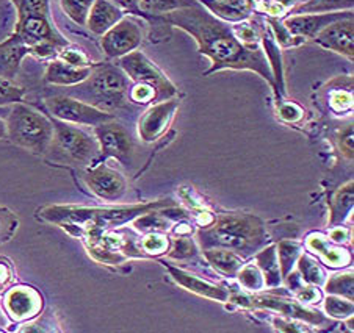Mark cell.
<instances>
[{"label": "cell", "instance_id": "obj_1", "mask_svg": "<svg viewBox=\"0 0 354 333\" xmlns=\"http://www.w3.org/2000/svg\"><path fill=\"white\" fill-rule=\"evenodd\" d=\"M163 19L173 27L187 32L198 43L199 54L212 61L205 77L223 69L252 71L261 75L274 90V79L270 63L261 48H248L235 37L232 27L210 14L203 5L182 8L165 14Z\"/></svg>", "mask_w": 354, "mask_h": 333}, {"label": "cell", "instance_id": "obj_2", "mask_svg": "<svg viewBox=\"0 0 354 333\" xmlns=\"http://www.w3.org/2000/svg\"><path fill=\"white\" fill-rule=\"evenodd\" d=\"M174 205L173 202L158 201L141 205L116 208H84V207H49L41 216L46 221L66 229L75 236H84L86 241L109 232L115 227L127 224L140 216L147 214L162 207Z\"/></svg>", "mask_w": 354, "mask_h": 333}, {"label": "cell", "instance_id": "obj_3", "mask_svg": "<svg viewBox=\"0 0 354 333\" xmlns=\"http://www.w3.org/2000/svg\"><path fill=\"white\" fill-rule=\"evenodd\" d=\"M267 241L261 218L248 213H224L198 232V243L205 249H229L241 259L256 255Z\"/></svg>", "mask_w": 354, "mask_h": 333}, {"label": "cell", "instance_id": "obj_4", "mask_svg": "<svg viewBox=\"0 0 354 333\" xmlns=\"http://www.w3.org/2000/svg\"><path fill=\"white\" fill-rule=\"evenodd\" d=\"M129 81L131 80L121 68L100 64V66L91 68L90 77L85 81L75 85L77 90H74L73 94L80 97L82 102L110 113L126 103L129 88H131Z\"/></svg>", "mask_w": 354, "mask_h": 333}, {"label": "cell", "instance_id": "obj_5", "mask_svg": "<svg viewBox=\"0 0 354 333\" xmlns=\"http://www.w3.org/2000/svg\"><path fill=\"white\" fill-rule=\"evenodd\" d=\"M10 141L32 154L43 155L54 138V124L37 110L24 103H15L7 121Z\"/></svg>", "mask_w": 354, "mask_h": 333}, {"label": "cell", "instance_id": "obj_6", "mask_svg": "<svg viewBox=\"0 0 354 333\" xmlns=\"http://www.w3.org/2000/svg\"><path fill=\"white\" fill-rule=\"evenodd\" d=\"M54 124V138L49 150H54L58 160L71 165L86 166L96 160L99 154V143L80 128L63 121H52Z\"/></svg>", "mask_w": 354, "mask_h": 333}, {"label": "cell", "instance_id": "obj_7", "mask_svg": "<svg viewBox=\"0 0 354 333\" xmlns=\"http://www.w3.org/2000/svg\"><path fill=\"white\" fill-rule=\"evenodd\" d=\"M120 68L133 83L149 85L157 91V102L177 96V88L157 64L143 52L133 50L120 58Z\"/></svg>", "mask_w": 354, "mask_h": 333}, {"label": "cell", "instance_id": "obj_8", "mask_svg": "<svg viewBox=\"0 0 354 333\" xmlns=\"http://www.w3.org/2000/svg\"><path fill=\"white\" fill-rule=\"evenodd\" d=\"M46 105L50 113L54 114V118L68 122V124L97 127L115 119V116L109 113V111L96 108L90 103L82 102L80 99H74L69 96L49 97L46 101Z\"/></svg>", "mask_w": 354, "mask_h": 333}, {"label": "cell", "instance_id": "obj_9", "mask_svg": "<svg viewBox=\"0 0 354 333\" xmlns=\"http://www.w3.org/2000/svg\"><path fill=\"white\" fill-rule=\"evenodd\" d=\"M96 139L99 143V152L102 160L115 159L121 165H131L133 154V143L129 132L118 122L110 121L105 124L94 127Z\"/></svg>", "mask_w": 354, "mask_h": 333}, {"label": "cell", "instance_id": "obj_10", "mask_svg": "<svg viewBox=\"0 0 354 333\" xmlns=\"http://www.w3.org/2000/svg\"><path fill=\"white\" fill-rule=\"evenodd\" d=\"M143 28L131 17H122L116 26L102 34L100 44L105 55L110 58H122L137 50L143 43Z\"/></svg>", "mask_w": 354, "mask_h": 333}, {"label": "cell", "instance_id": "obj_11", "mask_svg": "<svg viewBox=\"0 0 354 333\" xmlns=\"http://www.w3.org/2000/svg\"><path fill=\"white\" fill-rule=\"evenodd\" d=\"M250 307H257L263 310H271V312H276L282 314L284 318L295 319V321H303V323H308L310 325H324L328 324V319L323 313L317 312V310L310 308L301 302L295 301H287L282 299V297L276 296H254L250 297Z\"/></svg>", "mask_w": 354, "mask_h": 333}, {"label": "cell", "instance_id": "obj_12", "mask_svg": "<svg viewBox=\"0 0 354 333\" xmlns=\"http://www.w3.org/2000/svg\"><path fill=\"white\" fill-rule=\"evenodd\" d=\"M84 180L93 194L107 202L120 201L127 191L126 179L116 169L107 166L105 163L88 168L84 174Z\"/></svg>", "mask_w": 354, "mask_h": 333}, {"label": "cell", "instance_id": "obj_13", "mask_svg": "<svg viewBox=\"0 0 354 333\" xmlns=\"http://www.w3.org/2000/svg\"><path fill=\"white\" fill-rule=\"evenodd\" d=\"M177 108H179V99L173 97L168 101L156 102L141 114L138 122V135L145 143H154L160 139L173 121Z\"/></svg>", "mask_w": 354, "mask_h": 333}, {"label": "cell", "instance_id": "obj_14", "mask_svg": "<svg viewBox=\"0 0 354 333\" xmlns=\"http://www.w3.org/2000/svg\"><path fill=\"white\" fill-rule=\"evenodd\" d=\"M354 22L353 16L344 17L329 24L326 28L314 38L315 43L323 49L333 50L335 54L344 55L348 60L353 61L354 58Z\"/></svg>", "mask_w": 354, "mask_h": 333}, {"label": "cell", "instance_id": "obj_15", "mask_svg": "<svg viewBox=\"0 0 354 333\" xmlns=\"http://www.w3.org/2000/svg\"><path fill=\"white\" fill-rule=\"evenodd\" d=\"M353 16V10L350 11H333V13H304L293 14L287 17L284 26L293 37L306 39H314L323 28H326L333 22L344 19V17Z\"/></svg>", "mask_w": 354, "mask_h": 333}, {"label": "cell", "instance_id": "obj_16", "mask_svg": "<svg viewBox=\"0 0 354 333\" xmlns=\"http://www.w3.org/2000/svg\"><path fill=\"white\" fill-rule=\"evenodd\" d=\"M163 265L167 266V270L169 271L171 277H173L174 282L177 285H180L182 288L190 291L193 294H198L201 297H205V299L210 301H216V302H227L229 301V293L227 286H221V285H215L209 282V280L201 279L194 274L180 270L174 265H171L168 261H163Z\"/></svg>", "mask_w": 354, "mask_h": 333}, {"label": "cell", "instance_id": "obj_17", "mask_svg": "<svg viewBox=\"0 0 354 333\" xmlns=\"http://www.w3.org/2000/svg\"><path fill=\"white\" fill-rule=\"evenodd\" d=\"M43 301L38 291L28 286H16L5 296V308L15 321H27L41 312Z\"/></svg>", "mask_w": 354, "mask_h": 333}, {"label": "cell", "instance_id": "obj_18", "mask_svg": "<svg viewBox=\"0 0 354 333\" xmlns=\"http://www.w3.org/2000/svg\"><path fill=\"white\" fill-rule=\"evenodd\" d=\"M199 5L223 22L239 24L245 22L254 14V0H198Z\"/></svg>", "mask_w": 354, "mask_h": 333}, {"label": "cell", "instance_id": "obj_19", "mask_svg": "<svg viewBox=\"0 0 354 333\" xmlns=\"http://www.w3.org/2000/svg\"><path fill=\"white\" fill-rule=\"evenodd\" d=\"M304 244L309 249V252L317 255L328 268L340 270V268H345L351 263L350 252L335 246V243L322 235V233H312V235L306 238Z\"/></svg>", "mask_w": 354, "mask_h": 333}, {"label": "cell", "instance_id": "obj_20", "mask_svg": "<svg viewBox=\"0 0 354 333\" xmlns=\"http://www.w3.org/2000/svg\"><path fill=\"white\" fill-rule=\"evenodd\" d=\"M27 55H33V50L17 33L0 44V77L13 79Z\"/></svg>", "mask_w": 354, "mask_h": 333}, {"label": "cell", "instance_id": "obj_21", "mask_svg": "<svg viewBox=\"0 0 354 333\" xmlns=\"http://www.w3.org/2000/svg\"><path fill=\"white\" fill-rule=\"evenodd\" d=\"M124 17L121 8H118L110 0H94L93 7L90 10L86 19V27L94 34L102 37L107 33L111 27L116 26Z\"/></svg>", "mask_w": 354, "mask_h": 333}, {"label": "cell", "instance_id": "obj_22", "mask_svg": "<svg viewBox=\"0 0 354 333\" xmlns=\"http://www.w3.org/2000/svg\"><path fill=\"white\" fill-rule=\"evenodd\" d=\"M91 74V68H77L71 66V64L64 63L62 60L52 61L47 66L46 71V81L50 85L57 86H75L85 81Z\"/></svg>", "mask_w": 354, "mask_h": 333}, {"label": "cell", "instance_id": "obj_23", "mask_svg": "<svg viewBox=\"0 0 354 333\" xmlns=\"http://www.w3.org/2000/svg\"><path fill=\"white\" fill-rule=\"evenodd\" d=\"M353 197H354V188H353V180L345 183L344 186L335 191V194L331 199L329 203V225H342L344 222L350 218L353 213Z\"/></svg>", "mask_w": 354, "mask_h": 333}, {"label": "cell", "instance_id": "obj_24", "mask_svg": "<svg viewBox=\"0 0 354 333\" xmlns=\"http://www.w3.org/2000/svg\"><path fill=\"white\" fill-rule=\"evenodd\" d=\"M203 252L210 266L224 277H235V274L243 265V259L229 249H205Z\"/></svg>", "mask_w": 354, "mask_h": 333}, {"label": "cell", "instance_id": "obj_25", "mask_svg": "<svg viewBox=\"0 0 354 333\" xmlns=\"http://www.w3.org/2000/svg\"><path fill=\"white\" fill-rule=\"evenodd\" d=\"M256 265L263 274L265 286H267V288H277V286L282 283L276 246H270L259 250L256 254Z\"/></svg>", "mask_w": 354, "mask_h": 333}, {"label": "cell", "instance_id": "obj_26", "mask_svg": "<svg viewBox=\"0 0 354 333\" xmlns=\"http://www.w3.org/2000/svg\"><path fill=\"white\" fill-rule=\"evenodd\" d=\"M297 268H298L299 277L303 279L304 283L315 285L318 288H323V285L328 279V274L315 259H312L309 254L303 252L298 256Z\"/></svg>", "mask_w": 354, "mask_h": 333}, {"label": "cell", "instance_id": "obj_27", "mask_svg": "<svg viewBox=\"0 0 354 333\" xmlns=\"http://www.w3.org/2000/svg\"><path fill=\"white\" fill-rule=\"evenodd\" d=\"M198 0H137V7L143 13L152 16H165L173 11L196 5Z\"/></svg>", "mask_w": 354, "mask_h": 333}, {"label": "cell", "instance_id": "obj_28", "mask_svg": "<svg viewBox=\"0 0 354 333\" xmlns=\"http://www.w3.org/2000/svg\"><path fill=\"white\" fill-rule=\"evenodd\" d=\"M353 0H306L295 10V14L304 13H333V11L353 10Z\"/></svg>", "mask_w": 354, "mask_h": 333}, {"label": "cell", "instance_id": "obj_29", "mask_svg": "<svg viewBox=\"0 0 354 333\" xmlns=\"http://www.w3.org/2000/svg\"><path fill=\"white\" fill-rule=\"evenodd\" d=\"M277 261H279V270L282 280L287 277L288 272L293 271L297 265L298 256L303 254V246L297 241H281L276 248Z\"/></svg>", "mask_w": 354, "mask_h": 333}, {"label": "cell", "instance_id": "obj_30", "mask_svg": "<svg viewBox=\"0 0 354 333\" xmlns=\"http://www.w3.org/2000/svg\"><path fill=\"white\" fill-rule=\"evenodd\" d=\"M353 285H354V279H353V272H337L333 274L326 279L323 288L326 291V294H334V296H340L345 297L348 301H353Z\"/></svg>", "mask_w": 354, "mask_h": 333}, {"label": "cell", "instance_id": "obj_31", "mask_svg": "<svg viewBox=\"0 0 354 333\" xmlns=\"http://www.w3.org/2000/svg\"><path fill=\"white\" fill-rule=\"evenodd\" d=\"M141 254L143 256H160L163 254H168L171 241L168 236H165L163 233H147L138 241Z\"/></svg>", "mask_w": 354, "mask_h": 333}, {"label": "cell", "instance_id": "obj_32", "mask_svg": "<svg viewBox=\"0 0 354 333\" xmlns=\"http://www.w3.org/2000/svg\"><path fill=\"white\" fill-rule=\"evenodd\" d=\"M239 279V283L248 291H261L265 288L263 274L259 270L257 265H241L240 270L235 274Z\"/></svg>", "mask_w": 354, "mask_h": 333}, {"label": "cell", "instance_id": "obj_33", "mask_svg": "<svg viewBox=\"0 0 354 333\" xmlns=\"http://www.w3.org/2000/svg\"><path fill=\"white\" fill-rule=\"evenodd\" d=\"M324 312L329 318L334 319H348L353 316L354 305L353 301H348L345 297L328 294L324 299Z\"/></svg>", "mask_w": 354, "mask_h": 333}, {"label": "cell", "instance_id": "obj_34", "mask_svg": "<svg viewBox=\"0 0 354 333\" xmlns=\"http://www.w3.org/2000/svg\"><path fill=\"white\" fill-rule=\"evenodd\" d=\"M196 254H198V248H196V243L193 241V238H190L188 235H180L179 238H176L174 241L171 243L167 255L171 260L185 261L188 259H193Z\"/></svg>", "mask_w": 354, "mask_h": 333}, {"label": "cell", "instance_id": "obj_35", "mask_svg": "<svg viewBox=\"0 0 354 333\" xmlns=\"http://www.w3.org/2000/svg\"><path fill=\"white\" fill-rule=\"evenodd\" d=\"M267 22L270 26V30L273 32V38L277 43V46L282 49L287 48H295V46H299L304 43L303 38L293 37V34L287 30V27L284 26V22H281L276 17H267Z\"/></svg>", "mask_w": 354, "mask_h": 333}, {"label": "cell", "instance_id": "obj_36", "mask_svg": "<svg viewBox=\"0 0 354 333\" xmlns=\"http://www.w3.org/2000/svg\"><path fill=\"white\" fill-rule=\"evenodd\" d=\"M62 7L71 19L79 26H86L88 14L93 7L94 0H60Z\"/></svg>", "mask_w": 354, "mask_h": 333}, {"label": "cell", "instance_id": "obj_37", "mask_svg": "<svg viewBox=\"0 0 354 333\" xmlns=\"http://www.w3.org/2000/svg\"><path fill=\"white\" fill-rule=\"evenodd\" d=\"M329 107L334 111L335 114H345L353 111V88L350 90V86L344 90H335L331 92L329 96Z\"/></svg>", "mask_w": 354, "mask_h": 333}, {"label": "cell", "instance_id": "obj_38", "mask_svg": "<svg viewBox=\"0 0 354 333\" xmlns=\"http://www.w3.org/2000/svg\"><path fill=\"white\" fill-rule=\"evenodd\" d=\"M24 97V90L11 80L0 77V105L19 103Z\"/></svg>", "mask_w": 354, "mask_h": 333}, {"label": "cell", "instance_id": "obj_39", "mask_svg": "<svg viewBox=\"0 0 354 333\" xmlns=\"http://www.w3.org/2000/svg\"><path fill=\"white\" fill-rule=\"evenodd\" d=\"M19 17L24 16H47L49 17V0H19L17 3Z\"/></svg>", "mask_w": 354, "mask_h": 333}, {"label": "cell", "instance_id": "obj_40", "mask_svg": "<svg viewBox=\"0 0 354 333\" xmlns=\"http://www.w3.org/2000/svg\"><path fill=\"white\" fill-rule=\"evenodd\" d=\"M127 97L135 103L146 105V103H151V102H157V91L149 85L135 83L133 86L129 88Z\"/></svg>", "mask_w": 354, "mask_h": 333}, {"label": "cell", "instance_id": "obj_41", "mask_svg": "<svg viewBox=\"0 0 354 333\" xmlns=\"http://www.w3.org/2000/svg\"><path fill=\"white\" fill-rule=\"evenodd\" d=\"M297 299L298 302L304 303V305H317L318 302L323 301V294L318 290V286L306 283L297 291Z\"/></svg>", "mask_w": 354, "mask_h": 333}, {"label": "cell", "instance_id": "obj_42", "mask_svg": "<svg viewBox=\"0 0 354 333\" xmlns=\"http://www.w3.org/2000/svg\"><path fill=\"white\" fill-rule=\"evenodd\" d=\"M337 144L342 155L346 160H353V124L342 128L337 135Z\"/></svg>", "mask_w": 354, "mask_h": 333}, {"label": "cell", "instance_id": "obj_43", "mask_svg": "<svg viewBox=\"0 0 354 333\" xmlns=\"http://www.w3.org/2000/svg\"><path fill=\"white\" fill-rule=\"evenodd\" d=\"M277 111H279L281 119L286 122H298L301 118H303V108L290 101L281 102L279 107H277Z\"/></svg>", "mask_w": 354, "mask_h": 333}, {"label": "cell", "instance_id": "obj_44", "mask_svg": "<svg viewBox=\"0 0 354 333\" xmlns=\"http://www.w3.org/2000/svg\"><path fill=\"white\" fill-rule=\"evenodd\" d=\"M60 60L71 64V66H77V68L90 66V60H88V57L84 54V52L77 49H63L60 54Z\"/></svg>", "mask_w": 354, "mask_h": 333}, {"label": "cell", "instance_id": "obj_45", "mask_svg": "<svg viewBox=\"0 0 354 333\" xmlns=\"http://www.w3.org/2000/svg\"><path fill=\"white\" fill-rule=\"evenodd\" d=\"M297 325V323H292L290 319L287 318H276L274 319V327L277 330H282V332H308V329L306 327H295Z\"/></svg>", "mask_w": 354, "mask_h": 333}, {"label": "cell", "instance_id": "obj_46", "mask_svg": "<svg viewBox=\"0 0 354 333\" xmlns=\"http://www.w3.org/2000/svg\"><path fill=\"white\" fill-rule=\"evenodd\" d=\"M328 238L331 239L333 243L335 244H340V243H345L348 238H350V230L345 229V227L342 225H334L331 232L328 233Z\"/></svg>", "mask_w": 354, "mask_h": 333}, {"label": "cell", "instance_id": "obj_47", "mask_svg": "<svg viewBox=\"0 0 354 333\" xmlns=\"http://www.w3.org/2000/svg\"><path fill=\"white\" fill-rule=\"evenodd\" d=\"M10 279H11L10 266L5 265V263H0V290L10 282Z\"/></svg>", "mask_w": 354, "mask_h": 333}, {"label": "cell", "instance_id": "obj_48", "mask_svg": "<svg viewBox=\"0 0 354 333\" xmlns=\"http://www.w3.org/2000/svg\"><path fill=\"white\" fill-rule=\"evenodd\" d=\"M7 138V122L0 119V139Z\"/></svg>", "mask_w": 354, "mask_h": 333}, {"label": "cell", "instance_id": "obj_49", "mask_svg": "<svg viewBox=\"0 0 354 333\" xmlns=\"http://www.w3.org/2000/svg\"><path fill=\"white\" fill-rule=\"evenodd\" d=\"M5 323V321H3V316H2V313H0V325H2Z\"/></svg>", "mask_w": 354, "mask_h": 333}]
</instances>
